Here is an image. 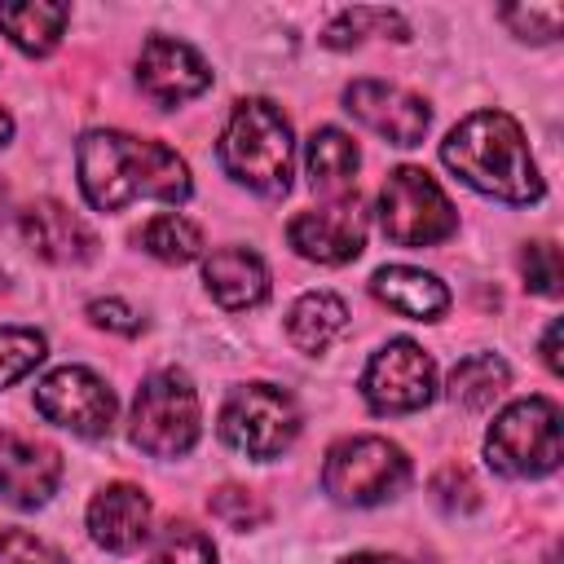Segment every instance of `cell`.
Segmentation results:
<instances>
[{
    "label": "cell",
    "mask_w": 564,
    "mask_h": 564,
    "mask_svg": "<svg viewBox=\"0 0 564 564\" xmlns=\"http://www.w3.org/2000/svg\"><path fill=\"white\" fill-rule=\"evenodd\" d=\"M75 167H79V189L97 212H119L137 198L185 203L194 189L189 163L172 145L119 128L84 132L75 145Z\"/></svg>",
    "instance_id": "1"
},
{
    "label": "cell",
    "mask_w": 564,
    "mask_h": 564,
    "mask_svg": "<svg viewBox=\"0 0 564 564\" xmlns=\"http://www.w3.org/2000/svg\"><path fill=\"white\" fill-rule=\"evenodd\" d=\"M441 163L476 194H489L511 207L538 203L546 194L524 128L507 110H476L463 123H454L441 141Z\"/></svg>",
    "instance_id": "2"
},
{
    "label": "cell",
    "mask_w": 564,
    "mask_h": 564,
    "mask_svg": "<svg viewBox=\"0 0 564 564\" xmlns=\"http://www.w3.org/2000/svg\"><path fill=\"white\" fill-rule=\"evenodd\" d=\"M216 159L251 194L282 198L291 189V159H295V137L282 106H273L269 97H242L225 119Z\"/></svg>",
    "instance_id": "3"
},
{
    "label": "cell",
    "mask_w": 564,
    "mask_h": 564,
    "mask_svg": "<svg viewBox=\"0 0 564 564\" xmlns=\"http://www.w3.org/2000/svg\"><path fill=\"white\" fill-rule=\"evenodd\" d=\"M485 458L498 476H511V480H538V476H551L564 458V445H560V405L551 397H524V401H511L489 436H485Z\"/></svg>",
    "instance_id": "4"
},
{
    "label": "cell",
    "mask_w": 564,
    "mask_h": 564,
    "mask_svg": "<svg viewBox=\"0 0 564 564\" xmlns=\"http://www.w3.org/2000/svg\"><path fill=\"white\" fill-rule=\"evenodd\" d=\"M198 432H203V414H198V392L189 375L172 366L154 370L132 401V419H128L132 445L154 458H181L194 449Z\"/></svg>",
    "instance_id": "5"
},
{
    "label": "cell",
    "mask_w": 564,
    "mask_h": 564,
    "mask_svg": "<svg viewBox=\"0 0 564 564\" xmlns=\"http://www.w3.org/2000/svg\"><path fill=\"white\" fill-rule=\"evenodd\" d=\"M410 485V458L388 436H344L326 449L322 489L344 507H379Z\"/></svg>",
    "instance_id": "6"
},
{
    "label": "cell",
    "mask_w": 564,
    "mask_h": 564,
    "mask_svg": "<svg viewBox=\"0 0 564 564\" xmlns=\"http://www.w3.org/2000/svg\"><path fill=\"white\" fill-rule=\"evenodd\" d=\"M300 436V405L278 383H242L220 405V441L247 458H282Z\"/></svg>",
    "instance_id": "7"
},
{
    "label": "cell",
    "mask_w": 564,
    "mask_h": 564,
    "mask_svg": "<svg viewBox=\"0 0 564 564\" xmlns=\"http://www.w3.org/2000/svg\"><path fill=\"white\" fill-rule=\"evenodd\" d=\"M379 225L397 247H432L458 229V212L423 167H397L379 189Z\"/></svg>",
    "instance_id": "8"
},
{
    "label": "cell",
    "mask_w": 564,
    "mask_h": 564,
    "mask_svg": "<svg viewBox=\"0 0 564 564\" xmlns=\"http://www.w3.org/2000/svg\"><path fill=\"white\" fill-rule=\"evenodd\" d=\"M35 410L57 427L84 441H97V436H110L119 405L106 379L93 375L88 366H57L35 383Z\"/></svg>",
    "instance_id": "9"
},
{
    "label": "cell",
    "mask_w": 564,
    "mask_h": 564,
    "mask_svg": "<svg viewBox=\"0 0 564 564\" xmlns=\"http://www.w3.org/2000/svg\"><path fill=\"white\" fill-rule=\"evenodd\" d=\"M361 397L375 414H410L436 397V366L414 339H388L361 370Z\"/></svg>",
    "instance_id": "10"
},
{
    "label": "cell",
    "mask_w": 564,
    "mask_h": 564,
    "mask_svg": "<svg viewBox=\"0 0 564 564\" xmlns=\"http://www.w3.org/2000/svg\"><path fill=\"white\" fill-rule=\"evenodd\" d=\"M344 110L388 145H419L432 123L427 101L388 79H352L344 88Z\"/></svg>",
    "instance_id": "11"
},
{
    "label": "cell",
    "mask_w": 564,
    "mask_h": 564,
    "mask_svg": "<svg viewBox=\"0 0 564 564\" xmlns=\"http://www.w3.org/2000/svg\"><path fill=\"white\" fill-rule=\"evenodd\" d=\"M286 242L313 264H348L366 247V207L357 203V194H344L326 207L300 212L286 225Z\"/></svg>",
    "instance_id": "12"
},
{
    "label": "cell",
    "mask_w": 564,
    "mask_h": 564,
    "mask_svg": "<svg viewBox=\"0 0 564 564\" xmlns=\"http://www.w3.org/2000/svg\"><path fill=\"white\" fill-rule=\"evenodd\" d=\"M137 84L150 101L181 106L212 84V66L203 62V53L194 44L172 40V35H150L137 57Z\"/></svg>",
    "instance_id": "13"
},
{
    "label": "cell",
    "mask_w": 564,
    "mask_h": 564,
    "mask_svg": "<svg viewBox=\"0 0 564 564\" xmlns=\"http://www.w3.org/2000/svg\"><path fill=\"white\" fill-rule=\"evenodd\" d=\"M62 480V454L48 441L0 432V498L18 511L44 507Z\"/></svg>",
    "instance_id": "14"
},
{
    "label": "cell",
    "mask_w": 564,
    "mask_h": 564,
    "mask_svg": "<svg viewBox=\"0 0 564 564\" xmlns=\"http://www.w3.org/2000/svg\"><path fill=\"white\" fill-rule=\"evenodd\" d=\"M18 225L26 247L48 264H88L97 256V234L57 198H35Z\"/></svg>",
    "instance_id": "15"
},
{
    "label": "cell",
    "mask_w": 564,
    "mask_h": 564,
    "mask_svg": "<svg viewBox=\"0 0 564 564\" xmlns=\"http://www.w3.org/2000/svg\"><path fill=\"white\" fill-rule=\"evenodd\" d=\"M150 520H154L150 498L128 480H115V485L97 489V498L88 502V533H93L97 546H106L115 555L137 551L150 538Z\"/></svg>",
    "instance_id": "16"
},
{
    "label": "cell",
    "mask_w": 564,
    "mask_h": 564,
    "mask_svg": "<svg viewBox=\"0 0 564 564\" xmlns=\"http://www.w3.org/2000/svg\"><path fill=\"white\" fill-rule=\"evenodd\" d=\"M203 282L225 308H256L269 295V269L247 247H220L203 260Z\"/></svg>",
    "instance_id": "17"
},
{
    "label": "cell",
    "mask_w": 564,
    "mask_h": 564,
    "mask_svg": "<svg viewBox=\"0 0 564 564\" xmlns=\"http://www.w3.org/2000/svg\"><path fill=\"white\" fill-rule=\"evenodd\" d=\"M375 300H383L392 313L410 317V322H436L449 308V291L436 273H423L414 264H383L370 278Z\"/></svg>",
    "instance_id": "18"
},
{
    "label": "cell",
    "mask_w": 564,
    "mask_h": 564,
    "mask_svg": "<svg viewBox=\"0 0 564 564\" xmlns=\"http://www.w3.org/2000/svg\"><path fill=\"white\" fill-rule=\"evenodd\" d=\"M70 22L66 4L53 0H18V4H0V31L13 40V48H22L26 57H48L62 44V31Z\"/></svg>",
    "instance_id": "19"
},
{
    "label": "cell",
    "mask_w": 564,
    "mask_h": 564,
    "mask_svg": "<svg viewBox=\"0 0 564 564\" xmlns=\"http://www.w3.org/2000/svg\"><path fill=\"white\" fill-rule=\"evenodd\" d=\"M357 141L339 128H317L304 145V172H308V185L317 194H335L344 198L352 189V176H357Z\"/></svg>",
    "instance_id": "20"
},
{
    "label": "cell",
    "mask_w": 564,
    "mask_h": 564,
    "mask_svg": "<svg viewBox=\"0 0 564 564\" xmlns=\"http://www.w3.org/2000/svg\"><path fill=\"white\" fill-rule=\"evenodd\" d=\"M348 326V304L330 291H308L291 304L286 313V339L300 348V352H326Z\"/></svg>",
    "instance_id": "21"
},
{
    "label": "cell",
    "mask_w": 564,
    "mask_h": 564,
    "mask_svg": "<svg viewBox=\"0 0 564 564\" xmlns=\"http://www.w3.org/2000/svg\"><path fill=\"white\" fill-rule=\"evenodd\" d=\"M511 383V370L498 352H471L449 375V401L463 410H489Z\"/></svg>",
    "instance_id": "22"
},
{
    "label": "cell",
    "mask_w": 564,
    "mask_h": 564,
    "mask_svg": "<svg viewBox=\"0 0 564 564\" xmlns=\"http://www.w3.org/2000/svg\"><path fill=\"white\" fill-rule=\"evenodd\" d=\"M137 242L154 260H163V264H189L203 251V229L194 220H185L181 212H163V216H154V220L141 225Z\"/></svg>",
    "instance_id": "23"
},
{
    "label": "cell",
    "mask_w": 564,
    "mask_h": 564,
    "mask_svg": "<svg viewBox=\"0 0 564 564\" xmlns=\"http://www.w3.org/2000/svg\"><path fill=\"white\" fill-rule=\"evenodd\" d=\"M145 564H216V542L198 524L172 520V524L159 529Z\"/></svg>",
    "instance_id": "24"
},
{
    "label": "cell",
    "mask_w": 564,
    "mask_h": 564,
    "mask_svg": "<svg viewBox=\"0 0 564 564\" xmlns=\"http://www.w3.org/2000/svg\"><path fill=\"white\" fill-rule=\"evenodd\" d=\"M48 357V339L31 326H0V388L26 379Z\"/></svg>",
    "instance_id": "25"
},
{
    "label": "cell",
    "mask_w": 564,
    "mask_h": 564,
    "mask_svg": "<svg viewBox=\"0 0 564 564\" xmlns=\"http://www.w3.org/2000/svg\"><path fill=\"white\" fill-rule=\"evenodd\" d=\"M207 511H212L225 529H238V533H247V529H256V524L269 520V507H264L251 489H242V485H220V489L207 498Z\"/></svg>",
    "instance_id": "26"
},
{
    "label": "cell",
    "mask_w": 564,
    "mask_h": 564,
    "mask_svg": "<svg viewBox=\"0 0 564 564\" xmlns=\"http://www.w3.org/2000/svg\"><path fill=\"white\" fill-rule=\"evenodd\" d=\"M520 273H524V286H529L533 295L555 300V295H560V282H564L560 247H555V242H524V251H520Z\"/></svg>",
    "instance_id": "27"
},
{
    "label": "cell",
    "mask_w": 564,
    "mask_h": 564,
    "mask_svg": "<svg viewBox=\"0 0 564 564\" xmlns=\"http://www.w3.org/2000/svg\"><path fill=\"white\" fill-rule=\"evenodd\" d=\"M502 22H507L520 40L546 44V40H555V35H560L564 9H560V4H507V9H502Z\"/></svg>",
    "instance_id": "28"
},
{
    "label": "cell",
    "mask_w": 564,
    "mask_h": 564,
    "mask_svg": "<svg viewBox=\"0 0 564 564\" xmlns=\"http://www.w3.org/2000/svg\"><path fill=\"white\" fill-rule=\"evenodd\" d=\"M432 494H436L441 511H449V516H467L480 507V489H476L467 467H441L432 476Z\"/></svg>",
    "instance_id": "29"
},
{
    "label": "cell",
    "mask_w": 564,
    "mask_h": 564,
    "mask_svg": "<svg viewBox=\"0 0 564 564\" xmlns=\"http://www.w3.org/2000/svg\"><path fill=\"white\" fill-rule=\"evenodd\" d=\"M0 564H66V555L26 529H4L0 533Z\"/></svg>",
    "instance_id": "30"
},
{
    "label": "cell",
    "mask_w": 564,
    "mask_h": 564,
    "mask_svg": "<svg viewBox=\"0 0 564 564\" xmlns=\"http://www.w3.org/2000/svg\"><path fill=\"white\" fill-rule=\"evenodd\" d=\"M88 322L101 326V330H110V335H137V330H141V313H137L132 304L115 300V295L93 300V304H88Z\"/></svg>",
    "instance_id": "31"
},
{
    "label": "cell",
    "mask_w": 564,
    "mask_h": 564,
    "mask_svg": "<svg viewBox=\"0 0 564 564\" xmlns=\"http://www.w3.org/2000/svg\"><path fill=\"white\" fill-rule=\"evenodd\" d=\"M542 361H546V370L551 375H560V317L546 326V335H542Z\"/></svg>",
    "instance_id": "32"
},
{
    "label": "cell",
    "mask_w": 564,
    "mask_h": 564,
    "mask_svg": "<svg viewBox=\"0 0 564 564\" xmlns=\"http://www.w3.org/2000/svg\"><path fill=\"white\" fill-rule=\"evenodd\" d=\"M344 564H405L401 555H383V551H361V555H348Z\"/></svg>",
    "instance_id": "33"
},
{
    "label": "cell",
    "mask_w": 564,
    "mask_h": 564,
    "mask_svg": "<svg viewBox=\"0 0 564 564\" xmlns=\"http://www.w3.org/2000/svg\"><path fill=\"white\" fill-rule=\"evenodd\" d=\"M9 137H13V119L0 110V145H9Z\"/></svg>",
    "instance_id": "34"
},
{
    "label": "cell",
    "mask_w": 564,
    "mask_h": 564,
    "mask_svg": "<svg viewBox=\"0 0 564 564\" xmlns=\"http://www.w3.org/2000/svg\"><path fill=\"white\" fill-rule=\"evenodd\" d=\"M0 207H4V185H0Z\"/></svg>",
    "instance_id": "35"
}]
</instances>
